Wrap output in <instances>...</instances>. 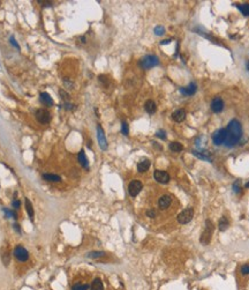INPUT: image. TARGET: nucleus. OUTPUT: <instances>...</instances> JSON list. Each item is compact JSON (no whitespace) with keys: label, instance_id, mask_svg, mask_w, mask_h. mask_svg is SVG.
Returning a JSON list of instances; mask_svg holds the SVG:
<instances>
[{"label":"nucleus","instance_id":"c9c22d12","mask_svg":"<svg viewBox=\"0 0 249 290\" xmlns=\"http://www.w3.org/2000/svg\"><path fill=\"white\" fill-rule=\"evenodd\" d=\"M59 94H60L61 98H64L65 101H67V99H68V94H67V93H65V90H62V89H61L60 91H59Z\"/></svg>","mask_w":249,"mask_h":290},{"label":"nucleus","instance_id":"37998d69","mask_svg":"<svg viewBox=\"0 0 249 290\" xmlns=\"http://www.w3.org/2000/svg\"><path fill=\"white\" fill-rule=\"evenodd\" d=\"M247 70H249V62H247Z\"/></svg>","mask_w":249,"mask_h":290},{"label":"nucleus","instance_id":"7ed1b4c3","mask_svg":"<svg viewBox=\"0 0 249 290\" xmlns=\"http://www.w3.org/2000/svg\"><path fill=\"white\" fill-rule=\"evenodd\" d=\"M212 234H214V225L211 223L210 220L205 221V229L201 236V243L203 245H208L211 240V237H212Z\"/></svg>","mask_w":249,"mask_h":290},{"label":"nucleus","instance_id":"4c0bfd02","mask_svg":"<svg viewBox=\"0 0 249 290\" xmlns=\"http://www.w3.org/2000/svg\"><path fill=\"white\" fill-rule=\"evenodd\" d=\"M10 43H12V44L14 45L15 47H17V49H20V46H18V44H17L16 42H15V38H14V37H10Z\"/></svg>","mask_w":249,"mask_h":290},{"label":"nucleus","instance_id":"a19ab883","mask_svg":"<svg viewBox=\"0 0 249 290\" xmlns=\"http://www.w3.org/2000/svg\"><path fill=\"white\" fill-rule=\"evenodd\" d=\"M14 229L16 230L17 232H20V227H18V224H14Z\"/></svg>","mask_w":249,"mask_h":290},{"label":"nucleus","instance_id":"5701e85b","mask_svg":"<svg viewBox=\"0 0 249 290\" xmlns=\"http://www.w3.org/2000/svg\"><path fill=\"white\" fill-rule=\"evenodd\" d=\"M170 149H171L172 151H174V153H180L181 150L183 149V147H182V145H181L180 142L174 141V142H171V143H170Z\"/></svg>","mask_w":249,"mask_h":290},{"label":"nucleus","instance_id":"a878e982","mask_svg":"<svg viewBox=\"0 0 249 290\" xmlns=\"http://www.w3.org/2000/svg\"><path fill=\"white\" fill-rule=\"evenodd\" d=\"M238 8L240 9V12L246 15V16H249V5L248 4H243V5H238Z\"/></svg>","mask_w":249,"mask_h":290},{"label":"nucleus","instance_id":"aec40b11","mask_svg":"<svg viewBox=\"0 0 249 290\" xmlns=\"http://www.w3.org/2000/svg\"><path fill=\"white\" fill-rule=\"evenodd\" d=\"M43 179L47 180V182H53V183H59L61 180L60 176L58 175H53V174H44Z\"/></svg>","mask_w":249,"mask_h":290},{"label":"nucleus","instance_id":"cd10ccee","mask_svg":"<svg viewBox=\"0 0 249 290\" xmlns=\"http://www.w3.org/2000/svg\"><path fill=\"white\" fill-rule=\"evenodd\" d=\"M89 286L88 284H81V283H78V284H74L72 287V290H88Z\"/></svg>","mask_w":249,"mask_h":290},{"label":"nucleus","instance_id":"f704fd0d","mask_svg":"<svg viewBox=\"0 0 249 290\" xmlns=\"http://www.w3.org/2000/svg\"><path fill=\"white\" fill-rule=\"evenodd\" d=\"M146 216L154 219V217H156V211H154V209H149V211H146Z\"/></svg>","mask_w":249,"mask_h":290},{"label":"nucleus","instance_id":"bb28decb","mask_svg":"<svg viewBox=\"0 0 249 290\" xmlns=\"http://www.w3.org/2000/svg\"><path fill=\"white\" fill-rule=\"evenodd\" d=\"M1 257H2V261H4V265L5 266H7V265L9 264V253L7 250H5V251H2V253H1Z\"/></svg>","mask_w":249,"mask_h":290},{"label":"nucleus","instance_id":"393cba45","mask_svg":"<svg viewBox=\"0 0 249 290\" xmlns=\"http://www.w3.org/2000/svg\"><path fill=\"white\" fill-rule=\"evenodd\" d=\"M104 255H105V253L102 252V251H94V252L88 253L86 257L90 258V259H99V258H102V257H104Z\"/></svg>","mask_w":249,"mask_h":290},{"label":"nucleus","instance_id":"1a4fd4ad","mask_svg":"<svg viewBox=\"0 0 249 290\" xmlns=\"http://www.w3.org/2000/svg\"><path fill=\"white\" fill-rule=\"evenodd\" d=\"M97 139H98V143H99V147L103 150L107 149V141L105 138V133H104L103 128L100 125H97Z\"/></svg>","mask_w":249,"mask_h":290},{"label":"nucleus","instance_id":"72a5a7b5","mask_svg":"<svg viewBox=\"0 0 249 290\" xmlns=\"http://www.w3.org/2000/svg\"><path fill=\"white\" fill-rule=\"evenodd\" d=\"M241 273H242L243 275H248L249 274V265H243V266L241 267Z\"/></svg>","mask_w":249,"mask_h":290},{"label":"nucleus","instance_id":"c85d7f7f","mask_svg":"<svg viewBox=\"0 0 249 290\" xmlns=\"http://www.w3.org/2000/svg\"><path fill=\"white\" fill-rule=\"evenodd\" d=\"M164 33H165V28L163 26H158L155 28V35L162 36L164 35Z\"/></svg>","mask_w":249,"mask_h":290},{"label":"nucleus","instance_id":"4468645a","mask_svg":"<svg viewBox=\"0 0 249 290\" xmlns=\"http://www.w3.org/2000/svg\"><path fill=\"white\" fill-rule=\"evenodd\" d=\"M196 90H197V88H196V85H195L194 82L189 83L188 87L180 89L181 94H182V95H186V96H191V95H194V94L196 93Z\"/></svg>","mask_w":249,"mask_h":290},{"label":"nucleus","instance_id":"0eeeda50","mask_svg":"<svg viewBox=\"0 0 249 290\" xmlns=\"http://www.w3.org/2000/svg\"><path fill=\"white\" fill-rule=\"evenodd\" d=\"M225 140H226V130L225 128L218 130V131H216L212 134V141H214V143L217 145V146L223 145L224 142H225Z\"/></svg>","mask_w":249,"mask_h":290},{"label":"nucleus","instance_id":"9d476101","mask_svg":"<svg viewBox=\"0 0 249 290\" xmlns=\"http://www.w3.org/2000/svg\"><path fill=\"white\" fill-rule=\"evenodd\" d=\"M14 255L18 261H27L29 258V253L23 246H16L14 250Z\"/></svg>","mask_w":249,"mask_h":290},{"label":"nucleus","instance_id":"20e7f679","mask_svg":"<svg viewBox=\"0 0 249 290\" xmlns=\"http://www.w3.org/2000/svg\"><path fill=\"white\" fill-rule=\"evenodd\" d=\"M193 216H194V208L193 207L186 208L178 215V222L180 224H187L193 220Z\"/></svg>","mask_w":249,"mask_h":290},{"label":"nucleus","instance_id":"9b49d317","mask_svg":"<svg viewBox=\"0 0 249 290\" xmlns=\"http://www.w3.org/2000/svg\"><path fill=\"white\" fill-rule=\"evenodd\" d=\"M171 203H172V198L171 195H168V194H164V195H162L159 198V200H158V206H159L160 209H167L171 206Z\"/></svg>","mask_w":249,"mask_h":290},{"label":"nucleus","instance_id":"e433bc0d","mask_svg":"<svg viewBox=\"0 0 249 290\" xmlns=\"http://www.w3.org/2000/svg\"><path fill=\"white\" fill-rule=\"evenodd\" d=\"M20 205H21V202L18 201V200H14V201L12 202V206L14 208H20Z\"/></svg>","mask_w":249,"mask_h":290},{"label":"nucleus","instance_id":"f3484780","mask_svg":"<svg viewBox=\"0 0 249 290\" xmlns=\"http://www.w3.org/2000/svg\"><path fill=\"white\" fill-rule=\"evenodd\" d=\"M78 162H80V164H81V165H82L83 168H88V167H89V162H88V158H86V153H84V150H81V151L78 153Z\"/></svg>","mask_w":249,"mask_h":290},{"label":"nucleus","instance_id":"412c9836","mask_svg":"<svg viewBox=\"0 0 249 290\" xmlns=\"http://www.w3.org/2000/svg\"><path fill=\"white\" fill-rule=\"evenodd\" d=\"M228 225H230L228 220L226 219V216H223V217L219 220V223H218V228H219V230H220V231H225L226 229L228 228Z\"/></svg>","mask_w":249,"mask_h":290},{"label":"nucleus","instance_id":"a211bd4d","mask_svg":"<svg viewBox=\"0 0 249 290\" xmlns=\"http://www.w3.org/2000/svg\"><path fill=\"white\" fill-rule=\"evenodd\" d=\"M149 168H150V161L149 159H142L141 162H138L137 164L138 172H146Z\"/></svg>","mask_w":249,"mask_h":290},{"label":"nucleus","instance_id":"423d86ee","mask_svg":"<svg viewBox=\"0 0 249 290\" xmlns=\"http://www.w3.org/2000/svg\"><path fill=\"white\" fill-rule=\"evenodd\" d=\"M36 118L41 124H47L51 120V114L45 109H38L36 111Z\"/></svg>","mask_w":249,"mask_h":290},{"label":"nucleus","instance_id":"b1692460","mask_svg":"<svg viewBox=\"0 0 249 290\" xmlns=\"http://www.w3.org/2000/svg\"><path fill=\"white\" fill-rule=\"evenodd\" d=\"M193 154H194L196 157L201 158V159H203V161L211 162V158H210V156H208L206 154H204V151H203V153H201V151H197V150H193Z\"/></svg>","mask_w":249,"mask_h":290},{"label":"nucleus","instance_id":"6ab92c4d","mask_svg":"<svg viewBox=\"0 0 249 290\" xmlns=\"http://www.w3.org/2000/svg\"><path fill=\"white\" fill-rule=\"evenodd\" d=\"M90 290H104V284L102 280L100 279H95L94 281L91 282Z\"/></svg>","mask_w":249,"mask_h":290},{"label":"nucleus","instance_id":"4be33fe9","mask_svg":"<svg viewBox=\"0 0 249 290\" xmlns=\"http://www.w3.org/2000/svg\"><path fill=\"white\" fill-rule=\"evenodd\" d=\"M24 202H26V209H27V211H28V215H29L30 220L34 221V209H33V205H31L30 200L27 199V198H26V200H24Z\"/></svg>","mask_w":249,"mask_h":290},{"label":"nucleus","instance_id":"c756f323","mask_svg":"<svg viewBox=\"0 0 249 290\" xmlns=\"http://www.w3.org/2000/svg\"><path fill=\"white\" fill-rule=\"evenodd\" d=\"M121 132H122L123 135L128 134V124L126 122H122V124H121Z\"/></svg>","mask_w":249,"mask_h":290},{"label":"nucleus","instance_id":"58836bf2","mask_svg":"<svg viewBox=\"0 0 249 290\" xmlns=\"http://www.w3.org/2000/svg\"><path fill=\"white\" fill-rule=\"evenodd\" d=\"M64 106H65V109H68V110H73V109H75V106H73V104H69V103H66Z\"/></svg>","mask_w":249,"mask_h":290},{"label":"nucleus","instance_id":"7c9ffc66","mask_svg":"<svg viewBox=\"0 0 249 290\" xmlns=\"http://www.w3.org/2000/svg\"><path fill=\"white\" fill-rule=\"evenodd\" d=\"M233 191L235 192V193H240L241 191V187H240V180H236L234 184H233Z\"/></svg>","mask_w":249,"mask_h":290},{"label":"nucleus","instance_id":"dca6fc26","mask_svg":"<svg viewBox=\"0 0 249 290\" xmlns=\"http://www.w3.org/2000/svg\"><path fill=\"white\" fill-rule=\"evenodd\" d=\"M41 101H42V103H44L45 105H47V106H52L53 104H54L53 98H52L47 93H42V94H41Z\"/></svg>","mask_w":249,"mask_h":290},{"label":"nucleus","instance_id":"f8f14e48","mask_svg":"<svg viewBox=\"0 0 249 290\" xmlns=\"http://www.w3.org/2000/svg\"><path fill=\"white\" fill-rule=\"evenodd\" d=\"M223 109H224L223 99L220 97H216L215 99L212 101V103H211V110L214 112H216V113H219V112L223 111Z\"/></svg>","mask_w":249,"mask_h":290},{"label":"nucleus","instance_id":"ea45409f","mask_svg":"<svg viewBox=\"0 0 249 290\" xmlns=\"http://www.w3.org/2000/svg\"><path fill=\"white\" fill-rule=\"evenodd\" d=\"M168 43H171V39H165V41H163V42H160V44H168Z\"/></svg>","mask_w":249,"mask_h":290},{"label":"nucleus","instance_id":"6e6552de","mask_svg":"<svg viewBox=\"0 0 249 290\" xmlns=\"http://www.w3.org/2000/svg\"><path fill=\"white\" fill-rule=\"evenodd\" d=\"M154 178L156 179V182L160 184H167L170 182V175L163 170H156L154 172Z\"/></svg>","mask_w":249,"mask_h":290},{"label":"nucleus","instance_id":"473e14b6","mask_svg":"<svg viewBox=\"0 0 249 290\" xmlns=\"http://www.w3.org/2000/svg\"><path fill=\"white\" fill-rule=\"evenodd\" d=\"M156 135H157L158 138H160L162 140H165V139H166V134H165V131H163V130H159L158 132L156 133Z\"/></svg>","mask_w":249,"mask_h":290},{"label":"nucleus","instance_id":"39448f33","mask_svg":"<svg viewBox=\"0 0 249 290\" xmlns=\"http://www.w3.org/2000/svg\"><path fill=\"white\" fill-rule=\"evenodd\" d=\"M143 188V184L140 180H133L128 185V192L130 197H136Z\"/></svg>","mask_w":249,"mask_h":290},{"label":"nucleus","instance_id":"ddd939ff","mask_svg":"<svg viewBox=\"0 0 249 290\" xmlns=\"http://www.w3.org/2000/svg\"><path fill=\"white\" fill-rule=\"evenodd\" d=\"M172 119L177 123H181L186 119V111L183 109H178L172 113Z\"/></svg>","mask_w":249,"mask_h":290},{"label":"nucleus","instance_id":"f03ea898","mask_svg":"<svg viewBox=\"0 0 249 290\" xmlns=\"http://www.w3.org/2000/svg\"><path fill=\"white\" fill-rule=\"evenodd\" d=\"M159 64V60L158 58L154 56V54H149V56H146L141 59L140 62V66L143 68V70H149V68H152Z\"/></svg>","mask_w":249,"mask_h":290},{"label":"nucleus","instance_id":"2eb2a0df","mask_svg":"<svg viewBox=\"0 0 249 290\" xmlns=\"http://www.w3.org/2000/svg\"><path fill=\"white\" fill-rule=\"evenodd\" d=\"M144 109H146V111L149 114H152L156 112L157 105H156V103L152 101V99H149V101H146V104H144Z\"/></svg>","mask_w":249,"mask_h":290},{"label":"nucleus","instance_id":"2f4dec72","mask_svg":"<svg viewBox=\"0 0 249 290\" xmlns=\"http://www.w3.org/2000/svg\"><path fill=\"white\" fill-rule=\"evenodd\" d=\"M4 211H5V214L7 215V217H13V219H16V214H15L13 211H9V209L4 208Z\"/></svg>","mask_w":249,"mask_h":290},{"label":"nucleus","instance_id":"f257e3e1","mask_svg":"<svg viewBox=\"0 0 249 290\" xmlns=\"http://www.w3.org/2000/svg\"><path fill=\"white\" fill-rule=\"evenodd\" d=\"M225 130H226V140L224 142V145L226 147L235 146L242 136V127H241L240 122L236 119H232Z\"/></svg>","mask_w":249,"mask_h":290},{"label":"nucleus","instance_id":"79ce46f5","mask_svg":"<svg viewBox=\"0 0 249 290\" xmlns=\"http://www.w3.org/2000/svg\"><path fill=\"white\" fill-rule=\"evenodd\" d=\"M245 186H246V188H249V182L246 185H245Z\"/></svg>","mask_w":249,"mask_h":290}]
</instances>
